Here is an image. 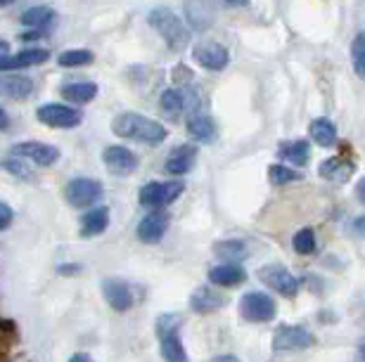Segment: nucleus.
<instances>
[{"instance_id":"f257e3e1","label":"nucleus","mask_w":365,"mask_h":362,"mask_svg":"<svg viewBox=\"0 0 365 362\" xmlns=\"http://www.w3.org/2000/svg\"><path fill=\"white\" fill-rule=\"evenodd\" d=\"M112 131L114 135L124 140H135V142H145V145H159L166 140L168 131L159 121L150 119V116H140L133 112L114 116L112 121Z\"/></svg>"},{"instance_id":"f03ea898","label":"nucleus","mask_w":365,"mask_h":362,"mask_svg":"<svg viewBox=\"0 0 365 362\" xmlns=\"http://www.w3.org/2000/svg\"><path fill=\"white\" fill-rule=\"evenodd\" d=\"M147 22L154 31L164 38V43L171 47V50L180 52L190 45V29L182 24V19L175 15L173 10L168 8H154L147 17Z\"/></svg>"},{"instance_id":"7ed1b4c3","label":"nucleus","mask_w":365,"mask_h":362,"mask_svg":"<svg viewBox=\"0 0 365 362\" xmlns=\"http://www.w3.org/2000/svg\"><path fill=\"white\" fill-rule=\"evenodd\" d=\"M157 334L161 344V358L166 362H187V353L178 339V317L161 315L157 322Z\"/></svg>"},{"instance_id":"20e7f679","label":"nucleus","mask_w":365,"mask_h":362,"mask_svg":"<svg viewBox=\"0 0 365 362\" xmlns=\"http://www.w3.org/2000/svg\"><path fill=\"white\" fill-rule=\"evenodd\" d=\"M275 313H278V305L263 291H247L240 298V315L247 322H270Z\"/></svg>"},{"instance_id":"39448f33","label":"nucleus","mask_w":365,"mask_h":362,"mask_svg":"<svg viewBox=\"0 0 365 362\" xmlns=\"http://www.w3.org/2000/svg\"><path fill=\"white\" fill-rule=\"evenodd\" d=\"M182 189H185V185L178 180H173V182L154 180V182H147V185L140 189L138 199L147 209H164V206H168V204H173L175 199H178V197L182 194Z\"/></svg>"},{"instance_id":"423d86ee","label":"nucleus","mask_w":365,"mask_h":362,"mask_svg":"<svg viewBox=\"0 0 365 362\" xmlns=\"http://www.w3.org/2000/svg\"><path fill=\"white\" fill-rule=\"evenodd\" d=\"M315 344V337L301 325H280L273 334V351H306Z\"/></svg>"},{"instance_id":"0eeeda50","label":"nucleus","mask_w":365,"mask_h":362,"mask_svg":"<svg viewBox=\"0 0 365 362\" xmlns=\"http://www.w3.org/2000/svg\"><path fill=\"white\" fill-rule=\"evenodd\" d=\"M36 119L40 124L50 126V128H76L83 116L79 109H71L69 105H59V102H50L36 109Z\"/></svg>"},{"instance_id":"6e6552de","label":"nucleus","mask_w":365,"mask_h":362,"mask_svg":"<svg viewBox=\"0 0 365 362\" xmlns=\"http://www.w3.org/2000/svg\"><path fill=\"white\" fill-rule=\"evenodd\" d=\"M64 197L74 209H86L103 197V185L93 177H74V180L66 182Z\"/></svg>"},{"instance_id":"1a4fd4ad","label":"nucleus","mask_w":365,"mask_h":362,"mask_svg":"<svg viewBox=\"0 0 365 362\" xmlns=\"http://www.w3.org/2000/svg\"><path fill=\"white\" fill-rule=\"evenodd\" d=\"M259 279L273 291L282 293V296H296V291H299V279H296L285 265H278V263L263 265L259 270Z\"/></svg>"},{"instance_id":"9d476101","label":"nucleus","mask_w":365,"mask_h":362,"mask_svg":"<svg viewBox=\"0 0 365 362\" xmlns=\"http://www.w3.org/2000/svg\"><path fill=\"white\" fill-rule=\"evenodd\" d=\"M12 154L22 156V159L33 161L36 166L48 168L52 163H57L59 159V149L52 145H45V142H19V145L12 147Z\"/></svg>"},{"instance_id":"9b49d317","label":"nucleus","mask_w":365,"mask_h":362,"mask_svg":"<svg viewBox=\"0 0 365 362\" xmlns=\"http://www.w3.org/2000/svg\"><path fill=\"white\" fill-rule=\"evenodd\" d=\"M103 161H105V166L110 168V173H114V175H131L133 170L138 168V156H135L128 147H121V145L105 147Z\"/></svg>"},{"instance_id":"f8f14e48","label":"nucleus","mask_w":365,"mask_h":362,"mask_svg":"<svg viewBox=\"0 0 365 362\" xmlns=\"http://www.w3.org/2000/svg\"><path fill=\"white\" fill-rule=\"evenodd\" d=\"M192 57H195V62H197L199 66H204V69H209V71H221V69H226L228 62H231V54H228L226 47L219 45V43L195 45Z\"/></svg>"},{"instance_id":"ddd939ff","label":"nucleus","mask_w":365,"mask_h":362,"mask_svg":"<svg viewBox=\"0 0 365 362\" xmlns=\"http://www.w3.org/2000/svg\"><path fill=\"white\" fill-rule=\"evenodd\" d=\"M168 223H171V216H168L166 211H152L150 216H145L143 221L138 223V237H140V242L157 244L159 239L166 235Z\"/></svg>"},{"instance_id":"4468645a","label":"nucleus","mask_w":365,"mask_h":362,"mask_svg":"<svg viewBox=\"0 0 365 362\" xmlns=\"http://www.w3.org/2000/svg\"><path fill=\"white\" fill-rule=\"evenodd\" d=\"M50 59V52L45 47H26V50L17 52V54H5L0 57V71H15V69H24V66H33V64H43Z\"/></svg>"},{"instance_id":"2eb2a0df","label":"nucleus","mask_w":365,"mask_h":362,"mask_svg":"<svg viewBox=\"0 0 365 362\" xmlns=\"http://www.w3.org/2000/svg\"><path fill=\"white\" fill-rule=\"evenodd\" d=\"M103 291H105L107 303H110L117 313H126V310L133 308V303H135L133 291H131V286H128L126 282H121V279H117V277L105 279Z\"/></svg>"},{"instance_id":"dca6fc26","label":"nucleus","mask_w":365,"mask_h":362,"mask_svg":"<svg viewBox=\"0 0 365 362\" xmlns=\"http://www.w3.org/2000/svg\"><path fill=\"white\" fill-rule=\"evenodd\" d=\"M195 161H197V147L195 145H178L171 154H168L166 170L171 175H185L192 170Z\"/></svg>"},{"instance_id":"f3484780","label":"nucleus","mask_w":365,"mask_h":362,"mask_svg":"<svg viewBox=\"0 0 365 362\" xmlns=\"http://www.w3.org/2000/svg\"><path fill=\"white\" fill-rule=\"evenodd\" d=\"M209 279H212V284H216V286L231 289V286H238L245 282L247 270L238 263H223V265H216V268L209 270Z\"/></svg>"},{"instance_id":"a211bd4d","label":"nucleus","mask_w":365,"mask_h":362,"mask_svg":"<svg viewBox=\"0 0 365 362\" xmlns=\"http://www.w3.org/2000/svg\"><path fill=\"white\" fill-rule=\"evenodd\" d=\"M223 305H226V298H223L216 289H212V286H199V289H195V293L190 296V308L195 313H202V315L219 310Z\"/></svg>"},{"instance_id":"6ab92c4d","label":"nucleus","mask_w":365,"mask_h":362,"mask_svg":"<svg viewBox=\"0 0 365 362\" xmlns=\"http://www.w3.org/2000/svg\"><path fill=\"white\" fill-rule=\"evenodd\" d=\"M187 135L197 142H212L219 135V128H216V121L207 114H195L187 119Z\"/></svg>"},{"instance_id":"aec40b11","label":"nucleus","mask_w":365,"mask_h":362,"mask_svg":"<svg viewBox=\"0 0 365 362\" xmlns=\"http://www.w3.org/2000/svg\"><path fill=\"white\" fill-rule=\"evenodd\" d=\"M98 95V83L93 81H74V83H66L62 88V98L71 105H88L93 102Z\"/></svg>"},{"instance_id":"412c9836","label":"nucleus","mask_w":365,"mask_h":362,"mask_svg":"<svg viewBox=\"0 0 365 362\" xmlns=\"http://www.w3.org/2000/svg\"><path fill=\"white\" fill-rule=\"evenodd\" d=\"M110 225V211L105 206L100 209H93L81 218V237H95V235H103Z\"/></svg>"},{"instance_id":"4be33fe9","label":"nucleus","mask_w":365,"mask_h":362,"mask_svg":"<svg viewBox=\"0 0 365 362\" xmlns=\"http://www.w3.org/2000/svg\"><path fill=\"white\" fill-rule=\"evenodd\" d=\"M33 93V81L26 76H3L0 78V95L10 100H26Z\"/></svg>"},{"instance_id":"5701e85b","label":"nucleus","mask_w":365,"mask_h":362,"mask_svg":"<svg viewBox=\"0 0 365 362\" xmlns=\"http://www.w3.org/2000/svg\"><path fill=\"white\" fill-rule=\"evenodd\" d=\"M351 173H354V163L342 159V156L323 161V166H320V175L330 182H347Z\"/></svg>"},{"instance_id":"b1692460","label":"nucleus","mask_w":365,"mask_h":362,"mask_svg":"<svg viewBox=\"0 0 365 362\" xmlns=\"http://www.w3.org/2000/svg\"><path fill=\"white\" fill-rule=\"evenodd\" d=\"M280 156L289 161L292 166H306L311 159V147L306 140H294V142H282Z\"/></svg>"},{"instance_id":"393cba45","label":"nucleus","mask_w":365,"mask_h":362,"mask_svg":"<svg viewBox=\"0 0 365 362\" xmlns=\"http://www.w3.org/2000/svg\"><path fill=\"white\" fill-rule=\"evenodd\" d=\"M311 138H313L315 145H320V147H332L337 142V128L330 119L320 116V119L311 121Z\"/></svg>"},{"instance_id":"a878e982","label":"nucleus","mask_w":365,"mask_h":362,"mask_svg":"<svg viewBox=\"0 0 365 362\" xmlns=\"http://www.w3.org/2000/svg\"><path fill=\"white\" fill-rule=\"evenodd\" d=\"M52 22H55V10L48 8V5H36V8L22 12V24L29 26V29H45Z\"/></svg>"},{"instance_id":"bb28decb","label":"nucleus","mask_w":365,"mask_h":362,"mask_svg":"<svg viewBox=\"0 0 365 362\" xmlns=\"http://www.w3.org/2000/svg\"><path fill=\"white\" fill-rule=\"evenodd\" d=\"M214 254L223 258V261H242L249 254V249L240 239H223V242L214 244Z\"/></svg>"},{"instance_id":"cd10ccee","label":"nucleus","mask_w":365,"mask_h":362,"mask_svg":"<svg viewBox=\"0 0 365 362\" xmlns=\"http://www.w3.org/2000/svg\"><path fill=\"white\" fill-rule=\"evenodd\" d=\"M161 112H166L168 116H178L180 112H185L187 107V93L180 90V88H171V90H164V95L159 98Z\"/></svg>"},{"instance_id":"c85d7f7f","label":"nucleus","mask_w":365,"mask_h":362,"mask_svg":"<svg viewBox=\"0 0 365 362\" xmlns=\"http://www.w3.org/2000/svg\"><path fill=\"white\" fill-rule=\"evenodd\" d=\"M301 173L299 170H292V168H287V166H282V163H275V166H270L268 168V180H270V185H287V182H294V180H301Z\"/></svg>"},{"instance_id":"c756f323","label":"nucleus","mask_w":365,"mask_h":362,"mask_svg":"<svg viewBox=\"0 0 365 362\" xmlns=\"http://www.w3.org/2000/svg\"><path fill=\"white\" fill-rule=\"evenodd\" d=\"M292 247H294V251L299 256H311L315 251V232L311 230V228L299 230L292 237Z\"/></svg>"},{"instance_id":"7c9ffc66","label":"nucleus","mask_w":365,"mask_h":362,"mask_svg":"<svg viewBox=\"0 0 365 362\" xmlns=\"http://www.w3.org/2000/svg\"><path fill=\"white\" fill-rule=\"evenodd\" d=\"M93 59H95V54H93L91 50H64L62 54L57 57V64L59 66H86L91 64Z\"/></svg>"},{"instance_id":"2f4dec72","label":"nucleus","mask_w":365,"mask_h":362,"mask_svg":"<svg viewBox=\"0 0 365 362\" xmlns=\"http://www.w3.org/2000/svg\"><path fill=\"white\" fill-rule=\"evenodd\" d=\"M351 62H354L356 76L365 81V33H358L351 43Z\"/></svg>"},{"instance_id":"473e14b6","label":"nucleus","mask_w":365,"mask_h":362,"mask_svg":"<svg viewBox=\"0 0 365 362\" xmlns=\"http://www.w3.org/2000/svg\"><path fill=\"white\" fill-rule=\"evenodd\" d=\"M12 218H15L12 209L5 202H0V230H8L10 223H12Z\"/></svg>"},{"instance_id":"72a5a7b5","label":"nucleus","mask_w":365,"mask_h":362,"mask_svg":"<svg viewBox=\"0 0 365 362\" xmlns=\"http://www.w3.org/2000/svg\"><path fill=\"white\" fill-rule=\"evenodd\" d=\"M173 81L175 83H187V81H192V71L185 64H178L173 69Z\"/></svg>"},{"instance_id":"f704fd0d","label":"nucleus","mask_w":365,"mask_h":362,"mask_svg":"<svg viewBox=\"0 0 365 362\" xmlns=\"http://www.w3.org/2000/svg\"><path fill=\"white\" fill-rule=\"evenodd\" d=\"M351 228H354V232H356V235L365 237V216H358L356 221H354V225H351Z\"/></svg>"},{"instance_id":"c9c22d12","label":"nucleus","mask_w":365,"mask_h":362,"mask_svg":"<svg viewBox=\"0 0 365 362\" xmlns=\"http://www.w3.org/2000/svg\"><path fill=\"white\" fill-rule=\"evenodd\" d=\"M223 5H228V8H247L249 0H221Z\"/></svg>"},{"instance_id":"e433bc0d","label":"nucleus","mask_w":365,"mask_h":362,"mask_svg":"<svg viewBox=\"0 0 365 362\" xmlns=\"http://www.w3.org/2000/svg\"><path fill=\"white\" fill-rule=\"evenodd\" d=\"M356 194H358V199H361V202L365 204V177H361V180H358Z\"/></svg>"},{"instance_id":"4c0bfd02","label":"nucleus","mask_w":365,"mask_h":362,"mask_svg":"<svg viewBox=\"0 0 365 362\" xmlns=\"http://www.w3.org/2000/svg\"><path fill=\"white\" fill-rule=\"evenodd\" d=\"M212 362H240V358H235V355L226 353V355H219V358H214Z\"/></svg>"},{"instance_id":"58836bf2","label":"nucleus","mask_w":365,"mask_h":362,"mask_svg":"<svg viewBox=\"0 0 365 362\" xmlns=\"http://www.w3.org/2000/svg\"><path fill=\"white\" fill-rule=\"evenodd\" d=\"M8 124H10L8 114H5V109L0 107V131H5V128H8Z\"/></svg>"},{"instance_id":"ea45409f","label":"nucleus","mask_w":365,"mask_h":362,"mask_svg":"<svg viewBox=\"0 0 365 362\" xmlns=\"http://www.w3.org/2000/svg\"><path fill=\"white\" fill-rule=\"evenodd\" d=\"M36 38H40V31H26V33H22V40H36Z\"/></svg>"},{"instance_id":"a19ab883","label":"nucleus","mask_w":365,"mask_h":362,"mask_svg":"<svg viewBox=\"0 0 365 362\" xmlns=\"http://www.w3.org/2000/svg\"><path fill=\"white\" fill-rule=\"evenodd\" d=\"M8 52H10V43H8V40L0 38V57H5Z\"/></svg>"},{"instance_id":"79ce46f5","label":"nucleus","mask_w":365,"mask_h":362,"mask_svg":"<svg viewBox=\"0 0 365 362\" xmlns=\"http://www.w3.org/2000/svg\"><path fill=\"white\" fill-rule=\"evenodd\" d=\"M69 362H95V360H91V358H88V355L79 353V355H74V358H71Z\"/></svg>"},{"instance_id":"37998d69","label":"nucleus","mask_w":365,"mask_h":362,"mask_svg":"<svg viewBox=\"0 0 365 362\" xmlns=\"http://www.w3.org/2000/svg\"><path fill=\"white\" fill-rule=\"evenodd\" d=\"M59 272H62V275H66V272H79V265H62V268H59Z\"/></svg>"},{"instance_id":"c03bdc74","label":"nucleus","mask_w":365,"mask_h":362,"mask_svg":"<svg viewBox=\"0 0 365 362\" xmlns=\"http://www.w3.org/2000/svg\"><path fill=\"white\" fill-rule=\"evenodd\" d=\"M12 3H15V0H0V8H8Z\"/></svg>"},{"instance_id":"a18cd8bd","label":"nucleus","mask_w":365,"mask_h":362,"mask_svg":"<svg viewBox=\"0 0 365 362\" xmlns=\"http://www.w3.org/2000/svg\"><path fill=\"white\" fill-rule=\"evenodd\" d=\"M358 353H361V360H363V362H365V344H363V346H361V351H358Z\"/></svg>"}]
</instances>
